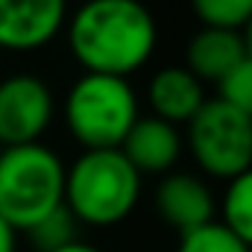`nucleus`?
I'll list each match as a JSON object with an SVG mask.
<instances>
[{"mask_svg":"<svg viewBox=\"0 0 252 252\" xmlns=\"http://www.w3.org/2000/svg\"><path fill=\"white\" fill-rule=\"evenodd\" d=\"M67 47L85 73L126 79L150 62L158 27L141 0H85L67 15Z\"/></svg>","mask_w":252,"mask_h":252,"instance_id":"nucleus-1","label":"nucleus"},{"mask_svg":"<svg viewBox=\"0 0 252 252\" xmlns=\"http://www.w3.org/2000/svg\"><path fill=\"white\" fill-rule=\"evenodd\" d=\"M24 235L32 241V247L38 252H59L79 241V223H76V217L67 211V205L62 202L59 208H53L47 217H41Z\"/></svg>","mask_w":252,"mask_h":252,"instance_id":"nucleus-13","label":"nucleus"},{"mask_svg":"<svg viewBox=\"0 0 252 252\" xmlns=\"http://www.w3.org/2000/svg\"><path fill=\"white\" fill-rule=\"evenodd\" d=\"M247 56L244 38L238 30H217V27H202L193 32L185 47V67L205 85V82H220L235 64Z\"/></svg>","mask_w":252,"mask_h":252,"instance_id":"nucleus-11","label":"nucleus"},{"mask_svg":"<svg viewBox=\"0 0 252 252\" xmlns=\"http://www.w3.org/2000/svg\"><path fill=\"white\" fill-rule=\"evenodd\" d=\"M138 118L135 88L118 76L82 73L64 97V126L85 150H121Z\"/></svg>","mask_w":252,"mask_h":252,"instance_id":"nucleus-4","label":"nucleus"},{"mask_svg":"<svg viewBox=\"0 0 252 252\" xmlns=\"http://www.w3.org/2000/svg\"><path fill=\"white\" fill-rule=\"evenodd\" d=\"M182 150H185V138H182L179 126L158 121L153 115L138 118L121 144V153L138 170L141 179L144 176H167L173 170V164L179 161Z\"/></svg>","mask_w":252,"mask_h":252,"instance_id":"nucleus-9","label":"nucleus"},{"mask_svg":"<svg viewBox=\"0 0 252 252\" xmlns=\"http://www.w3.org/2000/svg\"><path fill=\"white\" fill-rule=\"evenodd\" d=\"M64 202L62 158L38 144L3 147L0 153V217L27 232Z\"/></svg>","mask_w":252,"mask_h":252,"instance_id":"nucleus-3","label":"nucleus"},{"mask_svg":"<svg viewBox=\"0 0 252 252\" xmlns=\"http://www.w3.org/2000/svg\"><path fill=\"white\" fill-rule=\"evenodd\" d=\"M141 176L121 150H82L64 167V205L79 226L109 229L138 205Z\"/></svg>","mask_w":252,"mask_h":252,"instance_id":"nucleus-2","label":"nucleus"},{"mask_svg":"<svg viewBox=\"0 0 252 252\" xmlns=\"http://www.w3.org/2000/svg\"><path fill=\"white\" fill-rule=\"evenodd\" d=\"M0 153H3V144H0Z\"/></svg>","mask_w":252,"mask_h":252,"instance_id":"nucleus-20","label":"nucleus"},{"mask_svg":"<svg viewBox=\"0 0 252 252\" xmlns=\"http://www.w3.org/2000/svg\"><path fill=\"white\" fill-rule=\"evenodd\" d=\"M176 252H250L247 244H241L220 220L199 226L188 235H182Z\"/></svg>","mask_w":252,"mask_h":252,"instance_id":"nucleus-15","label":"nucleus"},{"mask_svg":"<svg viewBox=\"0 0 252 252\" xmlns=\"http://www.w3.org/2000/svg\"><path fill=\"white\" fill-rule=\"evenodd\" d=\"M241 38H244V50H247V56H252V15H250V21L241 27Z\"/></svg>","mask_w":252,"mask_h":252,"instance_id":"nucleus-18","label":"nucleus"},{"mask_svg":"<svg viewBox=\"0 0 252 252\" xmlns=\"http://www.w3.org/2000/svg\"><path fill=\"white\" fill-rule=\"evenodd\" d=\"M217 88H220L217 97L223 103H229L232 109H238V112L252 118V56H244L217 82Z\"/></svg>","mask_w":252,"mask_h":252,"instance_id":"nucleus-16","label":"nucleus"},{"mask_svg":"<svg viewBox=\"0 0 252 252\" xmlns=\"http://www.w3.org/2000/svg\"><path fill=\"white\" fill-rule=\"evenodd\" d=\"M67 0H0V50H38L62 32Z\"/></svg>","mask_w":252,"mask_h":252,"instance_id":"nucleus-7","label":"nucleus"},{"mask_svg":"<svg viewBox=\"0 0 252 252\" xmlns=\"http://www.w3.org/2000/svg\"><path fill=\"white\" fill-rule=\"evenodd\" d=\"M223 226L241 244L252 247V167L226 182V193H223Z\"/></svg>","mask_w":252,"mask_h":252,"instance_id":"nucleus-12","label":"nucleus"},{"mask_svg":"<svg viewBox=\"0 0 252 252\" xmlns=\"http://www.w3.org/2000/svg\"><path fill=\"white\" fill-rule=\"evenodd\" d=\"M250 252H252V247H250Z\"/></svg>","mask_w":252,"mask_h":252,"instance_id":"nucleus-21","label":"nucleus"},{"mask_svg":"<svg viewBox=\"0 0 252 252\" xmlns=\"http://www.w3.org/2000/svg\"><path fill=\"white\" fill-rule=\"evenodd\" d=\"M0 252H18V232L0 217Z\"/></svg>","mask_w":252,"mask_h":252,"instance_id":"nucleus-17","label":"nucleus"},{"mask_svg":"<svg viewBox=\"0 0 252 252\" xmlns=\"http://www.w3.org/2000/svg\"><path fill=\"white\" fill-rule=\"evenodd\" d=\"M59 252H103V250H97V247H91V244L76 241V244H70V247H64V250H59Z\"/></svg>","mask_w":252,"mask_h":252,"instance_id":"nucleus-19","label":"nucleus"},{"mask_svg":"<svg viewBox=\"0 0 252 252\" xmlns=\"http://www.w3.org/2000/svg\"><path fill=\"white\" fill-rule=\"evenodd\" d=\"M53 91L35 73H12L0 79V144H38L53 121Z\"/></svg>","mask_w":252,"mask_h":252,"instance_id":"nucleus-6","label":"nucleus"},{"mask_svg":"<svg viewBox=\"0 0 252 252\" xmlns=\"http://www.w3.org/2000/svg\"><path fill=\"white\" fill-rule=\"evenodd\" d=\"M185 147L211 179H235L252 167V118L220 97H208L185 124Z\"/></svg>","mask_w":252,"mask_h":252,"instance_id":"nucleus-5","label":"nucleus"},{"mask_svg":"<svg viewBox=\"0 0 252 252\" xmlns=\"http://www.w3.org/2000/svg\"><path fill=\"white\" fill-rule=\"evenodd\" d=\"M147 100L153 109V118L167 121L173 126H185L202 109L205 97V85L190 73L185 64H173V67H161L153 73L150 85H147Z\"/></svg>","mask_w":252,"mask_h":252,"instance_id":"nucleus-10","label":"nucleus"},{"mask_svg":"<svg viewBox=\"0 0 252 252\" xmlns=\"http://www.w3.org/2000/svg\"><path fill=\"white\" fill-rule=\"evenodd\" d=\"M156 211L158 217L176 229L179 235H188L199 226L214 223V193L211 188L193 176V173H167L161 176L156 188Z\"/></svg>","mask_w":252,"mask_h":252,"instance_id":"nucleus-8","label":"nucleus"},{"mask_svg":"<svg viewBox=\"0 0 252 252\" xmlns=\"http://www.w3.org/2000/svg\"><path fill=\"white\" fill-rule=\"evenodd\" d=\"M190 9L202 21V27L241 32L252 15V0H190Z\"/></svg>","mask_w":252,"mask_h":252,"instance_id":"nucleus-14","label":"nucleus"}]
</instances>
